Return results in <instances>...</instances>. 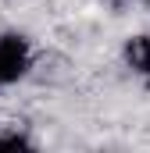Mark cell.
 <instances>
[{
	"label": "cell",
	"mask_w": 150,
	"mask_h": 153,
	"mask_svg": "<svg viewBox=\"0 0 150 153\" xmlns=\"http://www.w3.org/2000/svg\"><path fill=\"white\" fill-rule=\"evenodd\" d=\"M36 68V50L25 32H0V89L22 82Z\"/></svg>",
	"instance_id": "cell-1"
},
{
	"label": "cell",
	"mask_w": 150,
	"mask_h": 153,
	"mask_svg": "<svg viewBox=\"0 0 150 153\" xmlns=\"http://www.w3.org/2000/svg\"><path fill=\"white\" fill-rule=\"evenodd\" d=\"M122 64L140 78H150V32H132L122 39Z\"/></svg>",
	"instance_id": "cell-2"
},
{
	"label": "cell",
	"mask_w": 150,
	"mask_h": 153,
	"mask_svg": "<svg viewBox=\"0 0 150 153\" xmlns=\"http://www.w3.org/2000/svg\"><path fill=\"white\" fill-rule=\"evenodd\" d=\"M143 4H147V7H150V0H143Z\"/></svg>",
	"instance_id": "cell-3"
}]
</instances>
